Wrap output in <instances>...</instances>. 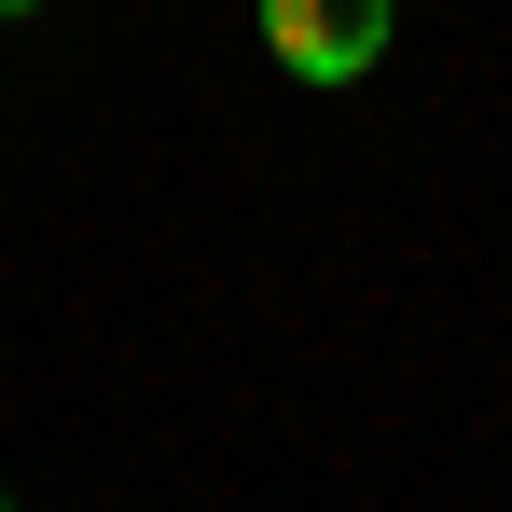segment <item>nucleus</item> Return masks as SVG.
Here are the masks:
<instances>
[{"label":"nucleus","instance_id":"f257e3e1","mask_svg":"<svg viewBox=\"0 0 512 512\" xmlns=\"http://www.w3.org/2000/svg\"><path fill=\"white\" fill-rule=\"evenodd\" d=\"M263 56L291 84H360L388 56V0H263Z\"/></svg>","mask_w":512,"mask_h":512},{"label":"nucleus","instance_id":"f03ea898","mask_svg":"<svg viewBox=\"0 0 512 512\" xmlns=\"http://www.w3.org/2000/svg\"><path fill=\"white\" fill-rule=\"evenodd\" d=\"M0 14H42V0H0Z\"/></svg>","mask_w":512,"mask_h":512}]
</instances>
